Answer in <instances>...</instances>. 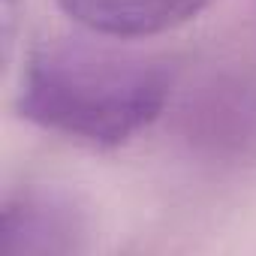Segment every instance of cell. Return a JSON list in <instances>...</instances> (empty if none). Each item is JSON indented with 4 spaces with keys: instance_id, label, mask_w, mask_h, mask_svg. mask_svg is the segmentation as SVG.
Instances as JSON below:
<instances>
[{
    "instance_id": "obj_1",
    "label": "cell",
    "mask_w": 256,
    "mask_h": 256,
    "mask_svg": "<svg viewBox=\"0 0 256 256\" xmlns=\"http://www.w3.org/2000/svg\"><path fill=\"white\" fill-rule=\"evenodd\" d=\"M175 72L166 60L106 36H58L30 48L16 108L46 133L112 151L142 136L166 112Z\"/></svg>"
},
{
    "instance_id": "obj_2",
    "label": "cell",
    "mask_w": 256,
    "mask_h": 256,
    "mask_svg": "<svg viewBox=\"0 0 256 256\" xmlns=\"http://www.w3.org/2000/svg\"><path fill=\"white\" fill-rule=\"evenodd\" d=\"M90 241L84 205L60 187H24L4 202L0 250L10 256H66Z\"/></svg>"
},
{
    "instance_id": "obj_3",
    "label": "cell",
    "mask_w": 256,
    "mask_h": 256,
    "mask_svg": "<svg viewBox=\"0 0 256 256\" xmlns=\"http://www.w3.org/2000/svg\"><path fill=\"white\" fill-rule=\"evenodd\" d=\"M58 10L90 36L148 40L193 22L211 0H54Z\"/></svg>"
}]
</instances>
